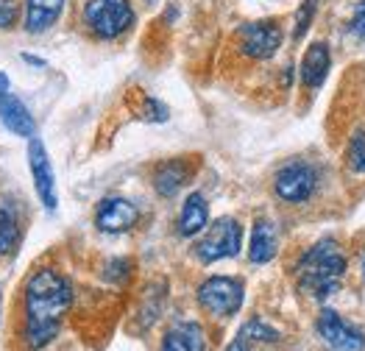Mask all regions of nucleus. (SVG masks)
<instances>
[{
    "label": "nucleus",
    "instance_id": "6e6552de",
    "mask_svg": "<svg viewBox=\"0 0 365 351\" xmlns=\"http://www.w3.org/2000/svg\"><path fill=\"white\" fill-rule=\"evenodd\" d=\"M282 48V29L276 20H257L240 29V51L251 58H271Z\"/></svg>",
    "mask_w": 365,
    "mask_h": 351
},
{
    "label": "nucleus",
    "instance_id": "2eb2a0df",
    "mask_svg": "<svg viewBox=\"0 0 365 351\" xmlns=\"http://www.w3.org/2000/svg\"><path fill=\"white\" fill-rule=\"evenodd\" d=\"M279 251V234L271 220H257L251 229V245H248V260L254 265L271 263Z\"/></svg>",
    "mask_w": 365,
    "mask_h": 351
},
{
    "label": "nucleus",
    "instance_id": "9d476101",
    "mask_svg": "<svg viewBox=\"0 0 365 351\" xmlns=\"http://www.w3.org/2000/svg\"><path fill=\"white\" fill-rule=\"evenodd\" d=\"M0 120H3V126L11 134L29 137V140L34 137V128H36L34 115L29 112V106L14 95V89L9 84V76L6 73H0Z\"/></svg>",
    "mask_w": 365,
    "mask_h": 351
},
{
    "label": "nucleus",
    "instance_id": "cd10ccee",
    "mask_svg": "<svg viewBox=\"0 0 365 351\" xmlns=\"http://www.w3.org/2000/svg\"><path fill=\"white\" fill-rule=\"evenodd\" d=\"M0 304H3V298H0Z\"/></svg>",
    "mask_w": 365,
    "mask_h": 351
},
{
    "label": "nucleus",
    "instance_id": "1a4fd4ad",
    "mask_svg": "<svg viewBox=\"0 0 365 351\" xmlns=\"http://www.w3.org/2000/svg\"><path fill=\"white\" fill-rule=\"evenodd\" d=\"M318 335L324 337V343L332 351H363L365 335L360 329H354L351 323H346L335 310H324L318 315Z\"/></svg>",
    "mask_w": 365,
    "mask_h": 351
},
{
    "label": "nucleus",
    "instance_id": "39448f33",
    "mask_svg": "<svg viewBox=\"0 0 365 351\" xmlns=\"http://www.w3.org/2000/svg\"><path fill=\"white\" fill-rule=\"evenodd\" d=\"M245 288L240 279L232 276H210L198 288V304L215 315V318H229L243 307Z\"/></svg>",
    "mask_w": 365,
    "mask_h": 351
},
{
    "label": "nucleus",
    "instance_id": "ddd939ff",
    "mask_svg": "<svg viewBox=\"0 0 365 351\" xmlns=\"http://www.w3.org/2000/svg\"><path fill=\"white\" fill-rule=\"evenodd\" d=\"M64 11V0H26V31L45 34L59 23Z\"/></svg>",
    "mask_w": 365,
    "mask_h": 351
},
{
    "label": "nucleus",
    "instance_id": "20e7f679",
    "mask_svg": "<svg viewBox=\"0 0 365 351\" xmlns=\"http://www.w3.org/2000/svg\"><path fill=\"white\" fill-rule=\"evenodd\" d=\"M243 245V229L235 218H220L207 229V234L195 243V257L201 263H217V260H229L237 257Z\"/></svg>",
    "mask_w": 365,
    "mask_h": 351
},
{
    "label": "nucleus",
    "instance_id": "f8f14e48",
    "mask_svg": "<svg viewBox=\"0 0 365 351\" xmlns=\"http://www.w3.org/2000/svg\"><path fill=\"white\" fill-rule=\"evenodd\" d=\"M329 67H332V56H329V48L324 42H312L307 48L304 58H302V81L307 89H318L327 76H329Z\"/></svg>",
    "mask_w": 365,
    "mask_h": 351
},
{
    "label": "nucleus",
    "instance_id": "f3484780",
    "mask_svg": "<svg viewBox=\"0 0 365 351\" xmlns=\"http://www.w3.org/2000/svg\"><path fill=\"white\" fill-rule=\"evenodd\" d=\"M159 351H204V332L198 323H179L173 326Z\"/></svg>",
    "mask_w": 365,
    "mask_h": 351
},
{
    "label": "nucleus",
    "instance_id": "412c9836",
    "mask_svg": "<svg viewBox=\"0 0 365 351\" xmlns=\"http://www.w3.org/2000/svg\"><path fill=\"white\" fill-rule=\"evenodd\" d=\"M349 165L354 173H365V131H357L349 146Z\"/></svg>",
    "mask_w": 365,
    "mask_h": 351
},
{
    "label": "nucleus",
    "instance_id": "f03ea898",
    "mask_svg": "<svg viewBox=\"0 0 365 351\" xmlns=\"http://www.w3.org/2000/svg\"><path fill=\"white\" fill-rule=\"evenodd\" d=\"M296 276H299V288L318 301L335 295L346 276V257L340 245L335 240H321L312 248H307L296 265Z\"/></svg>",
    "mask_w": 365,
    "mask_h": 351
},
{
    "label": "nucleus",
    "instance_id": "0eeeda50",
    "mask_svg": "<svg viewBox=\"0 0 365 351\" xmlns=\"http://www.w3.org/2000/svg\"><path fill=\"white\" fill-rule=\"evenodd\" d=\"M29 168L34 176V187H36V195L39 201L45 204L48 212H53L59 204V195H56V173H53V165H51V156L42 146L39 137H31L29 140Z\"/></svg>",
    "mask_w": 365,
    "mask_h": 351
},
{
    "label": "nucleus",
    "instance_id": "7ed1b4c3",
    "mask_svg": "<svg viewBox=\"0 0 365 351\" xmlns=\"http://www.w3.org/2000/svg\"><path fill=\"white\" fill-rule=\"evenodd\" d=\"M84 23L98 39H118L134 26V9L128 0H90L84 6Z\"/></svg>",
    "mask_w": 365,
    "mask_h": 351
},
{
    "label": "nucleus",
    "instance_id": "393cba45",
    "mask_svg": "<svg viewBox=\"0 0 365 351\" xmlns=\"http://www.w3.org/2000/svg\"><path fill=\"white\" fill-rule=\"evenodd\" d=\"M251 346H254V343H248L245 337H240V335H237V337H235V343H232L226 351H251Z\"/></svg>",
    "mask_w": 365,
    "mask_h": 351
},
{
    "label": "nucleus",
    "instance_id": "dca6fc26",
    "mask_svg": "<svg viewBox=\"0 0 365 351\" xmlns=\"http://www.w3.org/2000/svg\"><path fill=\"white\" fill-rule=\"evenodd\" d=\"M210 223V204L201 193H192L182 204L179 212V234L182 237H195L198 232H204Z\"/></svg>",
    "mask_w": 365,
    "mask_h": 351
},
{
    "label": "nucleus",
    "instance_id": "423d86ee",
    "mask_svg": "<svg viewBox=\"0 0 365 351\" xmlns=\"http://www.w3.org/2000/svg\"><path fill=\"white\" fill-rule=\"evenodd\" d=\"M274 190L276 195L287 204H304L318 190V173L307 162H290L276 173Z\"/></svg>",
    "mask_w": 365,
    "mask_h": 351
},
{
    "label": "nucleus",
    "instance_id": "a211bd4d",
    "mask_svg": "<svg viewBox=\"0 0 365 351\" xmlns=\"http://www.w3.org/2000/svg\"><path fill=\"white\" fill-rule=\"evenodd\" d=\"M20 237V215L11 201H0V257L14 251Z\"/></svg>",
    "mask_w": 365,
    "mask_h": 351
},
{
    "label": "nucleus",
    "instance_id": "a878e982",
    "mask_svg": "<svg viewBox=\"0 0 365 351\" xmlns=\"http://www.w3.org/2000/svg\"><path fill=\"white\" fill-rule=\"evenodd\" d=\"M26 61H29V64H36V67H45V61H42V58H36V56H31V54H26Z\"/></svg>",
    "mask_w": 365,
    "mask_h": 351
},
{
    "label": "nucleus",
    "instance_id": "4be33fe9",
    "mask_svg": "<svg viewBox=\"0 0 365 351\" xmlns=\"http://www.w3.org/2000/svg\"><path fill=\"white\" fill-rule=\"evenodd\" d=\"M17 20V3L14 0H0V29H11Z\"/></svg>",
    "mask_w": 365,
    "mask_h": 351
},
{
    "label": "nucleus",
    "instance_id": "4468645a",
    "mask_svg": "<svg viewBox=\"0 0 365 351\" xmlns=\"http://www.w3.org/2000/svg\"><path fill=\"white\" fill-rule=\"evenodd\" d=\"M190 178V165L184 159H168L153 171V190L162 198H173Z\"/></svg>",
    "mask_w": 365,
    "mask_h": 351
},
{
    "label": "nucleus",
    "instance_id": "5701e85b",
    "mask_svg": "<svg viewBox=\"0 0 365 351\" xmlns=\"http://www.w3.org/2000/svg\"><path fill=\"white\" fill-rule=\"evenodd\" d=\"M349 31L357 36V39H365V0L357 6V11H354V17H351V26Z\"/></svg>",
    "mask_w": 365,
    "mask_h": 351
},
{
    "label": "nucleus",
    "instance_id": "6ab92c4d",
    "mask_svg": "<svg viewBox=\"0 0 365 351\" xmlns=\"http://www.w3.org/2000/svg\"><path fill=\"white\" fill-rule=\"evenodd\" d=\"M237 335L245 337L248 343H279V337H282L274 326L265 321H248Z\"/></svg>",
    "mask_w": 365,
    "mask_h": 351
},
{
    "label": "nucleus",
    "instance_id": "aec40b11",
    "mask_svg": "<svg viewBox=\"0 0 365 351\" xmlns=\"http://www.w3.org/2000/svg\"><path fill=\"white\" fill-rule=\"evenodd\" d=\"M315 9H318V0H302L299 11H296V23H293V39L302 42V36L307 34L312 17H315Z\"/></svg>",
    "mask_w": 365,
    "mask_h": 351
},
{
    "label": "nucleus",
    "instance_id": "f257e3e1",
    "mask_svg": "<svg viewBox=\"0 0 365 351\" xmlns=\"http://www.w3.org/2000/svg\"><path fill=\"white\" fill-rule=\"evenodd\" d=\"M73 304L70 282L53 268H39L26 285V318L23 340L29 349L48 346L61 329V321Z\"/></svg>",
    "mask_w": 365,
    "mask_h": 351
},
{
    "label": "nucleus",
    "instance_id": "9b49d317",
    "mask_svg": "<svg viewBox=\"0 0 365 351\" xmlns=\"http://www.w3.org/2000/svg\"><path fill=\"white\" fill-rule=\"evenodd\" d=\"M140 220V209L128 198H103L95 212V226L103 234H123L134 229Z\"/></svg>",
    "mask_w": 365,
    "mask_h": 351
},
{
    "label": "nucleus",
    "instance_id": "b1692460",
    "mask_svg": "<svg viewBox=\"0 0 365 351\" xmlns=\"http://www.w3.org/2000/svg\"><path fill=\"white\" fill-rule=\"evenodd\" d=\"M145 117L162 123V120H168V106L159 103V101H153V98H148V101H145Z\"/></svg>",
    "mask_w": 365,
    "mask_h": 351
},
{
    "label": "nucleus",
    "instance_id": "bb28decb",
    "mask_svg": "<svg viewBox=\"0 0 365 351\" xmlns=\"http://www.w3.org/2000/svg\"><path fill=\"white\" fill-rule=\"evenodd\" d=\"M148 3H156V0H148Z\"/></svg>",
    "mask_w": 365,
    "mask_h": 351
}]
</instances>
